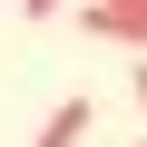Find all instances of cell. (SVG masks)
Masks as SVG:
<instances>
[{
    "instance_id": "6da1fadb",
    "label": "cell",
    "mask_w": 147,
    "mask_h": 147,
    "mask_svg": "<svg viewBox=\"0 0 147 147\" xmlns=\"http://www.w3.org/2000/svg\"><path fill=\"white\" fill-rule=\"evenodd\" d=\"M79 39H108V49L147 59V0H79Z\"/></svg>"
},
{
    "instance_id": "7a4b0ae2",
    "label": "cell",
    "mask_w": 147,
    "mask_h": 147,
    "mask_svg": "<svg viewBox=\"0 0 147 147\" xmlns=\"http://www.w3.org/2000/svg\"><path fill=\"white\" fill-rule=\"evenodd\" d=\"M88 127H98V108H88V98H59V108L39 118V147H79Z\"/></svg>"
},
{
    "instance_id": "3957f363",
    "label": "cell",
    "mask_w": 147,
    "mask_h": 147,
    "mask_svg": "<svg viewBox=\"0 0 147 147\" xmlns=\"http://www.w3.org/2000/svg\"><path fill=\"white\" fill-rule=\"evenodd\" d=\"M59 10H69V0H20V20H59Z\"/></svg>"
},
{
    "instance_id": "277c9868",
    "label": "cell",
    "mask_w": 147,
    "mask_h": 147,
    "mask_svg": "<svg viewBox=\"0 0 147 147\" xmlns=\"http://www.w3.org/2000/svg\"><path fill=\"white\" fill-rule=\"evenodd\" d=\"M127 88H137V108H147V59H137V69H127Z\"/></svg>"
}]
</instances>
